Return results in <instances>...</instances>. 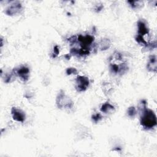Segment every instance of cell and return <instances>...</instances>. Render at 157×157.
<instances>
[{
  "label": "cell",
  "instance_id": "cell-8",
  "mask_svg": "<svg viewBox=\"0 0 157 157\" xmlns=\"http://www.w3.org/2000/svg\"><path fill=\"white\" fill-rule=\"evenodd\" d=\"M147 67L148 71L153 72H156V57L155 55H151L149 57V61Z\"/></svg>",
  "mask_w": 157,
  "mask_h": 157
},
{
  "label": "cell",
  "instance_id": "cell-1",
  "mask_svg": "<svg viewBox=\"0 0 157 157\" xmlns=\"http://www.w3.org/2000/svg\"><path fill=\"white\" fill-rule=\"evenodd\" d=\"M140 103V122L141 125L147 129L153 128L156 125V117L155 112L148 108H147V102L145 101L142 100Z\"/></svg>",
  "mask_w": 157,
  "mask_h": 157
},
{
  "label": "cell",
  "instance_id": "cell-15",
  "mask_svg": "<svg viewBox=\"0 0 157 157\" xmlns=\"http://www.w3.org/2000/svg\"><path fill=\"white\" fill-rule=\"evenodd\" d=\"M59 48H58V45H55L54 47H53V56L52 57L53 58H55L58 56V55L59 54Z\"/></svg>",
  "mask_w": 157,
  "mask_h": 157
},
{
  "label": "cell",
  "instance_id": "cell-11",
  "mask_svg": "<svg viewBox=\"0 0 157 157\" xmlns=\"http://www.w3.org/2000/svg\"><path fill=\"white\" fill-rule=\"evenodd\" d=\"M128 2L129 4L131 7L132 9H138L141 7L144 3L142 1H128Z\"/></svg>",
  "mask_w": 157,
  "mask_h": 157
},
{
  "label": "cell",
  "instance_id": "cell-9",
  "mask_svg": "<svg viewBox=\"0 0 157 157\" xmlns=\"http://www.w3.org/2000/svg\"><path fill=\"white\" fill-rule=\"evenodd\" d=\"M111 45V42L110 39L104 38L102 39L99 42V48L101 50H105L110 48Z\"/></svg>",
  "mask_w": 157,
  "mask_h": 157
},
{
  "label": "cell",
  "instance_id": "cell-4",
  "mask_svg": "<svg viewBox=\"0 0 157 157\" xmlns=\"http://www.w3.org/2000/svg\"><path fill=\"white\" fill-rule=\"evenodd\" d=\"M15 75L19 77L23 82H26L29 78V69L25 66H22L18 69H15L13 71Z\"/></svg>",
  "mask_w": 157,
  "mask_h": 157
},
{
  "label": "cell",
  "instance_id": "cell-10",
  "mask_svg": "<svg viewBox=\"0 0 157 157\" xmlns=\"http://www.w3.org/2000/svg\"><path fill=\"white\" fill-rule=\"evenodd\" d=\"M114 109H115V108H114L113 105H112L109 102H105V103L101 105V109H100L101 111L105 113H110V112H112L113 110H114Z\"/></svg>",
  "mask_w": 157,
  "mask_h": 157
},
{
  "label": "cell",
  "instance_id": "cell-12",
  "mask_svg": "<svg viewBox=\"0 0 157 157\" xmlns=\"http://www.w3.org/2000/svg\"><path fill=\"white\" fill-rule=\"evenodd\" d=\"M127 113H128V115L129 117L131 118H134L136 113H137V110H136V109L134 107V106H131V107H129L127 110Z\"/></svg>",
  "mask_w": 157,
  "mask_h": 157
},
{
  "label": "cell",
  "instance_id": "cell-3",
  "mask_svg": "<svg viewBox=\"0 0 157 157\" xmlns=\"http://www.w3.org/2000/svg\"><path fill=\"white\" fill-rule=\"evenodd\" d=\"M89 84L90 81L88 77L83 75H78L75 80V88L77 91L82 92L87 89Z\"/></svg>",
  "mask_w": 157,
  "mask_h": 157
},
{
  "label": "cell",
  "instance_id": "cell-16",
  "mask_svg": "<svg viewBox=\"0 0 157 157\" xmlns=\"http://www.w3.org/2000/svg\"><path fill=\"white\" fill-rule=\"evenodd\" d=\"M65 58L67 59H69L70 58H71V55H69V54H67L65 55Z\"/></svg>",
  "mask_w": 157,
  "mask_h": 157
},
{
  "label": "cell",
  "instance_id": "cell-7",
  "mask_svg": "<svg viewBox=\"0 0 157 157\" xmlns=\"http://www.w3.org/2000/svg\"><path fill=\"white\" fill-rule=\"evenodd\" d=\"M138 28V34L144 37L145 35H148L149 30L146 26L145 23L143 20H139L137 22Z\"/></svg>",
  "mask_w": 157,
  "mask_h": 157
},
{
  "label": "cell",
  "instance_id": "cell-13",
  "mask_svg": "<svg viewBox=\"0 0 157 157\" xmlns=\"http://www.w3.org/2000/svg\"><path fill=\"white\" fill-rule=\"evenodd\" d=\"M92 120L95 122V123H97L98 121H99L101 118H102V116L101 115L100 113H96V114H94L93 115H92Z\"/></svg>",
  "mask_w": 157,
  "mask_h": 157
},
{
  "label": "cell",
  "instance_id": "cell-6",
  "mask_svg": "<svg viewBox=\"0 0 157 157\" xmlns=\"http://www.w3.org/2000/svg\"><path fill=\"white\" fill-rule=\"evenodd\" d=\"M21 7H22L21 3L18 1H15L8 7L5 12L7 15H14L20 12V10H21Z\"/></svg>",
  "mask_w": 157,
  "mask_h": 157
},
{
  "label": "cell",
  "instance_id": "cell-2",
  "mask_svg": "<svg viewBox=\"0 0 157 157\" xmlns=\"http://www.w3.org/2000/svg\"><path fill=\"white\" fill-rule=\"evenodd\" d=\"M56 104L58 109H71L74 103L66 95L63 90H60L56 98Z\"/></svg>",
  "mask_w": 157,
  "mask_h": 157
},
{
  "label": "cell",
  "instance_id": "cell-5",
  "mask_svg": "<svg viewBox=\"0 0 157 157\" xmlns=\"http://www.w3.org/2000/svg\"><path fill=\"white\" fill-rule=\"evenodd\" d=\"M11 113L13 119L18 122H23L25 120V113L20 109L13 107L11 109Z\"/></svg>",
  "mask_w": 157,
  "mask_h": 157
},
{
  "label": "cell",
  "instance_id": "cell-14",
  "mask_svg": "<svg viewBox=\"0 0 157 157\" xmlns=\"http://www.w3.org/2000/svg\"><path fill=\"white\" fill-rule=\"evenodd\" d=\"M77 72V71L75 68L74 67H69L66 69V74L67 75H71V74H75Z\"/></svg>",
  "mask_w": 157,
  "mask_h": 157
}]
</instances>
